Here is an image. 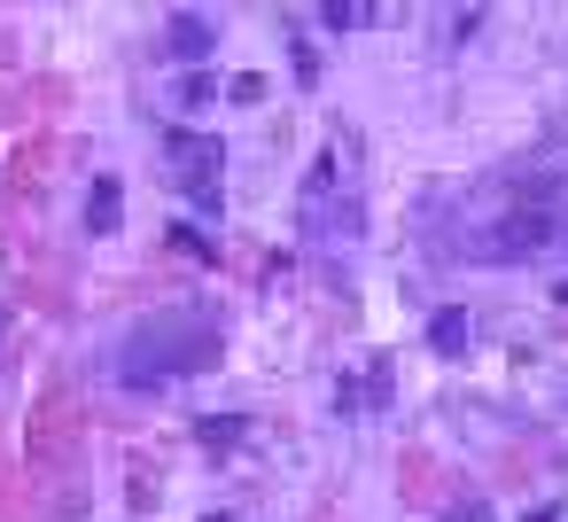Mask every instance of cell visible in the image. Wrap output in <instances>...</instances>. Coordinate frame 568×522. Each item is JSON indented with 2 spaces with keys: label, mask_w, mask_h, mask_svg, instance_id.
I'll list each match as a JSON object with an SVG mask.
<instances>
[{
  "label": "cell",
  "mask_w": 568,
  "mask_h": 522,
  "mask_svg": "<svg viewBox=\"0 0 568 522\" xmlns=\"http://www.w3.org/2000/svg\"><path fill=\"white\" fill-rule=\"evenodd\" d=\"M436 258L459 265H537L568 250V141H545L428 203Z\"/></svg>",
  "instance_id": "1"
},
{
  "label": "cell",
  "mask_w": 568,
  "mask_h": 522,
  "mask_svg": "<svg viewBox=\"0 0 568 522\" xmlns=\"http://www.w3.org/2000/svg\"><path fill=\"white\" fill-rule=\"evenodd\" d=\"M219 359V328L211 320H195V312H156L149 328H133V343H125V382L141 390V382H180V374H195V367H211Z\"/></svg>",
  "instance_id": "2"
},
{
  "label": "cell",
  "mask_w": 568,
  "mask_h": 522,
  "mask_svg": "<svg viewBox=\"0 0 568 522\" xmlns=\"http://www.w3.org/2000/svg\"><path fill=\"white\" fill-rule=\"evenodd\" d=\"M118 219H125V180H94L87 188V227L94 234H118Z\"/></svg>",
  "instance_id": "4"
},
{
  "label": "cell",
  "mask_w": 568,
  "mask_h": 522,
  "mask_svg": "<svg viewBox=\"0 0 568 522\" xmlns=\"http://www.w3.org/2000/svg\"><path fill=\"white\" fill-rule=\"evenodd\" d=\"M288 56H296V79H304V87H320V56H312V40H296Z\"/></svg>",
  "instance_id": "8"
},
{
  "label": "cell",
  "mask_w": 568,
  "mask_h": 522,
  "mask_svg": "<svg viewBox=\"0 0 568 522\" xmlns=\"http://www.w3.org/2000/svg\"><path fill=\"white\" fill-rule=\"evenodd\" d=\"M172 242H180V250H187V258H219V242H203V234H195V227H172Z\"/></svg>",
  "instance_id": "10"
},
{
  "label": "cell",
  "mask_w": 568,
  "mask_h": 522,
  "mask_svg": "<svg viewBox=\"0 0 568 522\" xmlns=\"http://www.w3.org/2000/svg\"><path fill=\"white\" fill-rule=\"evenodd\" d=\"M552 304H568V281H560V289H552Z\"/></svg>",
  "instance_id": "13"
},
{
  "label": "cell",
  "mask_w": 568,
  "mask_h": 522,
  "mask_svg": "<svg viewBox=\"0 0 568 522\" xmlns=\"http://www.w3.org/2000/svg\"><path fill=\"white\" fill-rule=\"evenodd\" d=\"M203 522H226V514H203Z\"/></svg>",
  "instance_id": "14"
},
{
  "label": "cell",
  "mask_w": 568,
  "mask_h": 522,
  "mask_svg": "<svg viewBox=\"0 0 568 522\" xmlns=\"http://www.w3.org/2000/svg\"><path fill=\"white\" fill-rule=\"evenodd\" d=\"M172 56H180V63H203V56H211V24H203V17H172Z\"/></svg>",
  "instance_id": "5"
},
{
  "label": "cell",
  "mask_w": 568,
  "mask_h": 522,
  "mask_svg": "<svg viewBox=\"0 0 568 522\" xmlns=\"http://www.w3.org/2000/svg\"><path fill=\"white\" fill-rule=\"evenodd\" d=\"M242 429H250L242 413H219V421H203V444H211V452H226V444H242Z\"/></svg>",
  "instance_id": "7"
},
{
  "label": "cell",
  "mask_w": 568,
  "mask_h": 522,
  "mask_svg": "<svg viewBox=\"0 0 568 522\" xmlns=\"http://www.w3.org/2000/svg\"><path fill=\"white\" fill-rule=\"evenodd\" d=\"M444 522H490V514H483V506H452Z\"/></svg>",
  "instance_id": "12"
},
{
  "label": "cell",
  "mask_w": 568,
  "mask_h": 522,
  "mask_svg": "<svg viewBox=\"0 0 568 522\" xmlns=\"http://www.w3.org/2000/svg\"><path fill=\"white\" fill-rule=\"evenodd\" d=\"M226 94H234V102H265V79H257V71H242V79H234Z\"/></svg>",
  "instance_id": "11"
},
{
  "label": "cell",
  "mask_w": 568,
  "mask_h": 522,
  "mask_svg": "<svg viewBox=\"0 0 568 522\" xmlns=\"http://www.w3.org/2000/svg\"><path fill=\"white\" fill-rule=\"evenodd\" d=\"M180 102H187V110H203V102H211V79H203V71H187V79H180Z\"/></svg>",
  "instance_id": "9"
},
{
  "label": "cell",
  "mask_w": 568,
  "mask_h": 522,
  "mask_svg": "<svg viewBox=\"0 0 568 522\" xmlns=\"http://www.w3.org/2000/svg\"><path fill=\"white\" fill-rule=\"evenodd\" d=\"M156 149H164V172H172V180H180L195 203H211V211H219V172H226L219 133H187V126H172Z\"/></svg>",
  "instance_id": "3"
},
{
  "label": "cell",
  "mask_w": 568,
  "mask_h": 522,
  "mask_svg": "<svg viewBox=\"0 0 568 522\" xmlns=\"http://www.w3.org/2000/svg\"><path fill=\"white\" fill-rule=\"evenodd\" d=\"M428 343H436V351H444V359H452V351H459V343H467V312H459V304H444V312H436V320H428Z\"/></svg>",
  "instance_id": "6"
}]
</instances>
